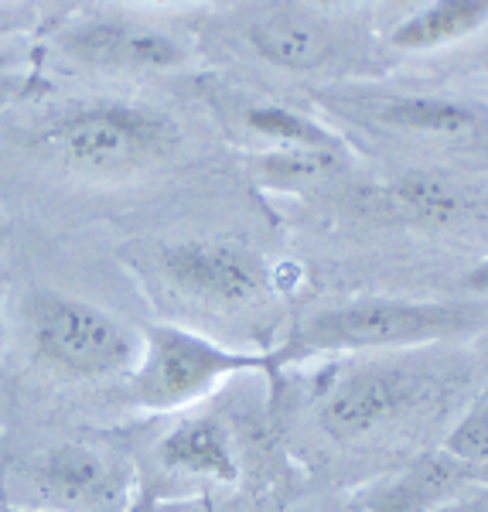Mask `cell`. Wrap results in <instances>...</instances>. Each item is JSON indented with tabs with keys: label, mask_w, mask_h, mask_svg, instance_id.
Here are the masks:
<instances>
[{
	"label": "cell",
	"mask_w": 488,
	"mask_h": 512,
	"mask_svg": "<svg viewBox=\"0 0 488 512\" xmlns=\"http://www.w3.org/2000/svg\"><path fill=\"white\" fill-rule=\"evenodd\" d=\"M181 147L178 123L134 99H93L65 106L31 137V151L65 175L123 181L161 168Z\"/></svg>",
	"instance_id": "1"
},
{
	"label": "cell",
	"mask_w": 488,
	"mask_h": 512,
	"mask_svg": "<svg viewBox=\"0 0 488 512\" xmlns=\"http://www.w3.org/2000/svg\"><path fill=\"white\" fill-rule=\"evenodd\" d=\"M488 328V301H400V297H362L311 315L284 349L277 362H301L318 355H355V352H390L420 349V345L468 338Z\"/></svg>",
	"instance_id": "2"
},
{
	"label": "cell",
	"mask_w": 488,
	"mask_h": 512,
	"mask_svg": "<svg viewBox=\"0 0 488 512\" xmlns=\"http://www.w3.org/2000/svg\"><path fill=\"white\" fill-rule=\"evenodd\" d=\"M21 338L45 373L69 383L127 379L140 355V332L130 321L55 287L24 294Z\"/></svg>",
	"instance_id": "3"
},
{
	"label": "cell",
	"mask_w": 488,
	"mask_h": 512,
	"mask_svg": "<svg viewBox=\"0 0 488 512\" xmlns=\"http://www.w3.org/2000/svg\"><path fill=\"white\" fill-rule=\"evenodd\" d=\"M274 369L260 352L229 349L215 338L181 325H147L140 355L127 376L130 403L147 414H178L195 407L222 383L246 373Z\"/></svg>",
	"instance_id": "4"
},
{
	"label": "cell",
	"mask_w": 488,
	"mask_h": 512,
	"mask_svg": "<svg viewBox=\"0 0 488 512\" xmlns=\"http://www.w3.org/2000/svg\"><path fill=\"white\" fill-rule=\"evenodd\" d=\"M11 495L28 512H120L130 472L117 454L86 441H55L14 468Z\"/></svg>",
	"instance_id": "5"
},
{
	"label": "cell",
	"mask_w": 488,
	"mask_h": 512,
	"mask_svg": "<svg viewBox=\"0 0 488 512\" xmlns=\"http://www.w3.org/2000/svg\"><path fill=\"white\" fill-rule=\"evenodd\" d=\"M157 274L171 291L209 311H243L263 301V256L236 239H178L157 250Z\"/></svg>",
	"instance_id": "6"
},
{
	"label": "cell",
	"mask_w": 488,
	"mask_h": 512,
	"mask_svg": "<svg viewBox=\"0 0 488 512\" xmlns=\"http://www.w3.org/2000/svg\"><path fill=\"white\" fill-rule=\"evenodd\" d=\"M424 379L393 362H366L338 373L314 400L318 427L338 444L376 437L420 400Z\"/></svg>",
	"instance_id": "7"
},
{
	"label": "cell",
	"mask_w": 488,
	"mask_h": 512,
	"mask_svg": "<svg viewBox=\"0 0 488 512\" xmlns=\"http://www.w3.org/2000/svg\"><path fill=\"white\" fill-rule=\"evenodd\" d=\"M154 465L164 475L185 478V482H212V485H236L239 468L236 437L219 417L198 414L185 417L157 441Z\"/></svg>",
	"instance_id": "8"
},
{
	"label": "cell",
	"mask_w": 488,
	"mask_h": 512,
	"mask_svg": "<svg viewBox=\"0 0 488 512\" xmlns=\"http://www.w3.org/2000/svg\"><path fill=\"white\" fill-rule=\"evenodd\" d=\"M65 52L103 69H171L185 55L161 31L127 21H89L69 31Z\"/></svg>",
	"instance_id": "9"
},
{
	"label": "cell",
	"mask_w": 488,
	"mask_h": 512,
	"mask_svg": "<svg viewBox=\"0 0 488 512\" xmlns=\"http://www.w3.org/2000/svg\"><path fill=\"white\" fill-rule=\"evenodd\" d=\"M461 482H468V468L441 451L434 458L417 461L407 472L386 478L362 499V506L366 512H427L458 492Z\"/></svg>",
	"instance_id": "10"
},
{
	"label": "cell",
	"mask_w": 488,
	"mask_h": 512,
	"mask_svg": "<svg viewBox=\"0 0 488 512\" xmlns=\"http://www.w3.org/2000/svg\"><path fill=\"white\" fill-rule=\"evenodd\" d=\"M250 45L260 59L287 72H308L332 55V41L325 31L301 18L256 21L250 28Z\"/></svg>",
	"instance_id": "11"
},
{
	"label": "cell",
	"mask_w": 488,
	"mask_h": 512,
	"mask_svg": "<svg viewBox=\"0 0 488 512\" xmlns=\"http://www.w3.org/2000/svg\"><path fill=\"white\" fill-rule=\"evenodd\" d=\"M488 21V0H434L424 11L410 14L403 24H396L393 45L407 52H427L441 48L448 41H458L478 31Z\"/></svg>",
	"instance_id": "12"
},
{
	"label": "cell",
	"mask_w": 488,
	"mask_h": 512,
	"mask_svg": "<svg viewBox=\"0 0 488 512\" xmlns=\"http://www.w3.org/2000/svg\"><path fill=\"white\" fill-rule=\"evenodd\" d=\"M383 120H390L403 130H420V134L461 137L482 127V110L471 103H461V99L403 96V99H386Z\"/></svg>",
	"instance_id": "13"
},
{
	"label": "cell",
	"mask_w": 488,
	"mask_h": 512,
	"mask_svg": "<svg viewBox=\"0 0 488 512\" xmlns=\"http://www.w3.org/2000/svg\"><path fill=\"white\" fill-rule=\"evenodd\" d=\"M393 202L403 216L417 222H454L465 212V195L458 192V185L437 178V175H403L393 185Z\"/></svg>",
	"instance_id": "14"
},
{
	"label": "cell",
	"mask_w": 488,
	"mask_h": 512,
	"mask_svg": "<svg viewBox=\"0 0 488 512\" xmlns=\"http://www.w3.org/2000/svg\"><path fill=\"white\" fill-rule=\"evenodd\" d=\"M444 454L465 465L468 472L488 468V386L451 427L448 441H444Z\"/></svg>",
	"instance_id": "15"
},
{
	"label": "cell",
	"mask_w": 488,
	"mask_h": 512,
	"mask_svg": "<svg viewBox=\"0 0 488 512\" xmlns=\"http://www.w3.org/2000/svg\"><path fill=\"white\" fill-rule=\"evenodd\" d=\"M246 123L256 130V134L277 140L284 147H328V137L321 127H314L311 120L297 117V113L284 110V106H260V110H250Z\"/></svg>",
	"instance_id": "16"
},
{
	"label": "cell",
	"mask_w": 488,
	"mask_h": 512,
	"mask_svg": "<svg viewBox=\"0 0 488 512\" xmlns=\"http://www.w3.org/2000/svg\"><path fill=\"white\" fill-rule=\"evenodd\" d=\"M427 512H488V492H454Z\"/></svg>",
	"instance_id": "17"
},
{
	"label": "cell",
	"mask_w": 488,
	"mask_h": 512,
	"mask_svg": "<svg viewBox=\"0 0 488 512\" xmlns=\"http://www.w3.org/2000/svg\"><path fill=\"white\" fill-rule=\"evenodd\" d=\"M465 287L471 294H478V297H488V260L482 263V267H475L468 274V280H465Z\"/></svg>",
	"instance_id": "18"
},
{
	"label": "cell",
	"mask_w": 488,
	"mask_h": 512,
	"mask_svg": "<svg viewBox=\"0 0 488 512\" xmlns=\"http://www.w3.org/2000/svg\"><path fill=\"white\" fill-rule=\"evenodd\" d=\"M321 4H349V0H321Z\"/></svg>",
	"instance_id": "19"
},
{
	"label": "cell",
	"mask_w": 488,
	"mask_h": 512,
	"mask_svg": "<svg viewBox=\"0 0 488 512\" xmlns=\"http://www.w3.org/2000/svg\"><path fill=\"white\" fill-rule=\"evenodd\" d=\"M151 4H171V0H151Z\"/></svg>",
	"instance_id": "20"
},
{
	"label": "cell",
	"mask_w": 488,
	"mask_h": 512,
	"mask_svg": "<svg viewBox=\"0 0 488 512\" xmlns=\"http://www.w3.org/2000/svg\"><path fill=\"white\" fill-rule=\"evenodd\" d=\"M24 512H28V509H24Z\"/></svg>",
	"instance_id": "21"
}]
</instances>
